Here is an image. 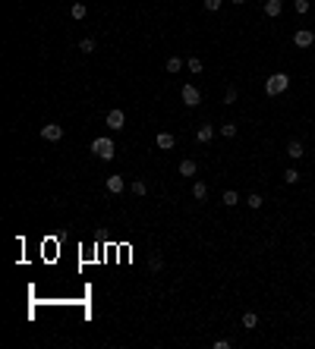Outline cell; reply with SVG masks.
<instances>
[{"label": "cell", "instance_id": "obj_28", "mask_svg": "<svg viewBox=\"0 0 315 349\" xmlns=\"http://www.w3.org/2000/svg\"><path fill=\"white\" fill-rule=\"evenodd\" d=\"M215 349H230V340H224V337L215 340Z\"/></svg>", "mask_w": 315, "mask_h": 349}, {"label": "cell", "instance_id": "obj_27", "mask_svg": "<svg viewBox=\"0 0 315 349\" xmlns=\"http://www.w3.org/2000/svg\"><path fill=\"white\" fill-rule=\"evenodd\" d=\"M161 265H164V261H161V255H151V271H161Z\"/></svg>", "mask_w": 315, "mask_h": 349}, {"label": "cell", "instance_id": "obj_4", "mask_svg": "<svg viewBox=\"0 0 315 349\" xmlns=\"http://www.w3.org/2000/svg\"><path fill=\"white\" fill-rule=\"evenodd\" d=\"M104 123H107V129H114V132H120L123 126H126V114L123 110H107V116H104Z\"/></svg>", "mask_w": 315, "mask_h": 349}, {"label": "cell", "instance_id": "obj_13", "mask_svg": "<svg viewBox=\"0 0 315 349\" xmlns=\"http://www.w3.org/2000/svg\"><path fill=\"white\" fill-rule=\"evenodd\" d=\"M195 170H199V164H195L192 157H186V160H180V176H195Z\"/></svg>", "mask_w": 315, "mask_h": 349}, {"label": "cell", "instance_id": "obj_25", "mask_svg": "<svg viewBox=\"0 0 315 349\" xmlns=\"http://www.w3.org/2000/svg\"><path fill=\"white\" fill-rule=\"evenodd\" d=\"M296 13H300V16L309 13V0H296Z\"/></svg>", "mask_w": 315, "mask_h": 349}, {"label": "cell", "instance_id": "obj_2", "mask_svg": "<svg viewBox=\"0 0 315 349\" xmlns=\"http://www.w3.org/2000/svg\"><path fill=\"white\" fill-rule=\"evenodd\" d=\"M91 151L101 157V160H114V155H117V145H114V139H107V135H98L95 142H91Z\"/></svg>", "mask_w": 315, "mask_h": 349}, {"label": "cell", "instance_id": "obj_11", "mask_svg": "<svg viewBox=\"0 0 315 349\" xmlns=\"http://www.w3.org/2000/svg\"><path fill=\"white\" fill-rule=\"evenodd\" d=\"M192 198H195V201H205V198H208V186L202 183V180L192 183Z\"/></svg>", "mask_w": 315, "mask_h": 349}, {"label": "cell", "instance_id": "obj_9", "mask_svg": "<svg viewBox=\"0 0 315 349\" xmlns=\"http://www.w3.org/2000/svg\"><path fill=\"white\" fill-rule=\"evenodd\" d=\"M195 139H199L202 145H208L211 139H215V126H211V123H202L199 129H195Z\"/></svg>", "mask_w": 315, "mask_h": 349}, {"label": "cell", "instance_id": "obj_15", "mask_svg": "<svg viewBox=\"0 0 315 349\" xmlns=\"http://www.w3.org/2000/svg\"><path fill=\"white\" fill-rule=\"evenodd\" d=\"M85 13H89V6H85L82 0H79V3H73V6H70V16H73L76 22H79V19H85Z\"/></svg>", "mask_w": 315, "mask_h": 349}, {"label": "cell", "instance_id": "obj_16", "mask_svg": "<svg viewBox=\"0 0 315 349\" xmlns=\"http://www.w3.org/2000/svg\"><path fill=\"white\" fill-rule=\"evenodd\" d=\"M246 205H249L252 211H259L262 205H265V198H262V195H259V192H252V195H246Z\"/></svg>", "mask_w": 315, "mask_h": 349}, {"label": "cell", "instance_id": "obj_20", "mask_svg": "<svg viewBox=\"0 0 315 349\" xmlns=\"http://www.w3.org/2000/svg\"><path fill=\"white\" fill-rule=\"evenodd\" d=\"M79 50H82V54H95V38H82Z\"/></svg>", "mask_w": 315, "mask_h": 349}, {"label": "cell", "instance_id": "obj_14", "mask_svg": "<svg viewBox=\"0 0 315 349\" xmlns=\"http://www.w3.org/2000/svg\"><path fill=\"white\" fill-rule=\"evenodd\" d=\"M287 155H290L293 160H300V157L306 155V148H303V142H296V139H293L290 145H287Z\"/></svg>", "mask_w": 315, "mask_h": 349}, {"label": "cell", "instance_id": "obj_29", "mask_svg": "<svg viewBox=\"0 0 315 349\" xmlns=\"http://www.w3.org/2000/svg\"><path fill=\"white\" fill-rule=\"evenodd\" d=\"M230 3H236V6H240V3H246V0H230Z\"/></svg>", "mask_w": 315, "mask_h": 349}, {"label": "cell", "instance_id": "obj_1", "mask_svg": "<svg viewBox=\"0 0 315 349\" xmlns=\"http://www.w3.org/2000/svg\"><path fill=\"white\" fill-rule=\"evenodd\" d=\"M287 88H290V76H287V73H274V76H268V79H265V95L268 98L284 95Z\"/></svg>", "mask_w": 315, "mask_h": 349}, {"label": "cell", "instance_id": "obj_21", "mask_svg": "<svg viewBox=\"0 0 315 349\" xmlns=\"http://www.w3.org/2000/svg\"><path fill=\"white\" fill-rule=\"evenodd\" d=\"M186 66H189V73H192V76H199V73H202V60H199V57H189V60H186Z\"/></svg>", "mask_w": 315, "mask_h": 349}, {"label": "cell", "instance_id": "obj_18", "mask_svg": "<svg viewBox=\"0 0 315 349\" xmlns=\"http://www.w3.org/2000/svg\"><path fill=\"white\" fill-rule=\"evenodd\" d=\"M284 183H287V186H296V183H300V170H296V167L284 170Z\"/></svg>", "mask_w": 315, "mask_h": 349}, {"label": "cell", "instance_id": "obj_8", "mask_svg": "<svg viewBox=\"0 0 315 349\" xmlns=\"http://www.w3.org/2000/svg\"><path fill=\"white\" fill-rule=\"evenodd\" d=\"M262 10H265V16L277 19V16L284 13V0H265V6H262Z\"/></svg>", "mask_w": 315, "mask_h": 349}, {"label": "cell", "instance_id": "obj_6", "mask_svg": "<svg viewBox=\"0 0 315 349\" xmlns=\"http://www.w3.org/2000/svg\"><path fill=\"white\" fill-rule=\"evenodd\" d=\"M41 139H45V142H60V139H63V126H60V123L41 126Z\"/></svg>", "mask_w": 315, "mask_h": 349}, {"label": "cell", "instance_id": "obj_19", "mask_svg": "<svg viewBox=\"0 0 315 349\" xmlns=\"http://www.w3.org/2000/svg\"><path fill=\"white\" fill-rule=\"evenodd\" d=\"M255 324H259V314H255V311H246V314H243V327H246V330H255Z\"/></svg>", "mask_w": 315, "mask_h": 349}, {"label": "cell", "instance_id": "obj_12", "mask_svg": "<svg viewBox=\"0 0 315 349\" xmlns=\"http://www.w3.org/2000/svg\"><path fill=\"white\" fill-rule=\"evenodd\" d=\"M221 205H227V208L240 205V192H236V189H227L224 195H221Z\"/></svg>", "mask_w": 315, "mask_h": 349}, {"label": "cell", "instance_id": "obj_22", "mask_svg": "<svg viewBox=\"0 0 315 349\" xmlns=\"http://www.w3.org/2000/svg\"><path fill=\"white\" fill-rule=\"evenodd\" d=\"M221 135H224V139H233V135H236V123H224V126H221Z\"/></svg>", "mask_w": 315, "mask_h": 349}, {"label": "cell", "instance_id": "obj_23", "mask_svg": "<svg viewBox=\"0 0 315 349\" xmlns=\"http://www.w3.org/2000/svg\"><path fill=\"white\" fill-rule=\"evenodd\" d=\"M133 192H135V195H145V192H148L145 180H135V183H133Z\"/></svg>", "mask_w": 315, "mask_h": 349}, {"label": "cell", "instance_id": "obj_3", "mask_svg": "<svg viewBox=\"0 0 315 349\" xmlns=\"http://www.w3.org/2000/svg\"><path fill=\"white\" fill-rule=\"evenodd\" d=\"M180 98H183V104H186V107H199V104H202V91L195 88L192 82H186L183 88H180Z\"/></svg>", "mask_w": 315, "mask_h": 349}, {"label": "cell", "instance_id": "obj_5", "mask_svg": "<svg viewBox=\"0 0 315 349\" xmlns=\"http://www.w3.org/2000/svg\"><path fill=\"white\" fill-rule=\"evenodd\" d=\"M293 44L296 47H312L315 44V32L312 29H296L293 32Z\"/></svg>", "mask_w": 315, "mask_h": 349}, {"label": "cell", "instance_id": "obj_17", "mask_svg": "<svg viewBox=\"0 0 315 349\" xmlns=\"http://www.w3.org/2000/svg\"><path fill=\"white\" fill-rule=\"evenodd\" d=\"M164 66H167V73L174 76V73H180V70H183V60H180V57H167V63H164Z\"/></svg>", "mask_w": 315, "mask_h": 349}, {"label": "cell", "instance_id": "obj_10", "mask_svg": "<svg viewBox=\"0 0 315 349\" xmlns=\"http://www.w3.org/2000/svg\"><path fill=\"white\" fill-rule=\"evenodd\" d=\"M155 145L161 151H170L177 145V139H174V132H158V139H155Z\"/></svg>", "mask_w": 315, "mask_h": 349}, {"label": "cell", "instance_id": "obj_24", "mask_svg": "<svg viewBox=\"0 0 315 349\" xmlns=\"http://www.w3.org/2000/svg\"><path fill=\"white\" fill-rule=\"evenodd\" d=\"M221 3H224V0H205V10H208V13H218Z\"/></svg>", "mask_w": 315, "mask_h": 349}, {"label": "cell", "instance_id": "obj_7", "mask_svg": "<svg viewBox=\"0 0 315 349\" xmlns=\"http://www.w3.org/2000/svg\"><path fill=\"white\" fill-rule=\"evenodd\" d=\"M104 186H107V192H114V195H120V192L126 189V183H123V176H120V173L107 176V180H104Z\"/></svg>", "mask_w": 315, "mask_h": 349}, {"label": "cell", "instance_id": "obj_26", "mask_svg": "<svg viewBox=\"0 0 315 349\" xmlns=\"http://www.w3.org/2000/svg\"><path fill=\"white\" fill-rule=\"evenodd\" d=\"M224 104H236V88H227V95H224Z\"/></svg>", "mask_w": 315, "mask_h": 349}]
</instances>
